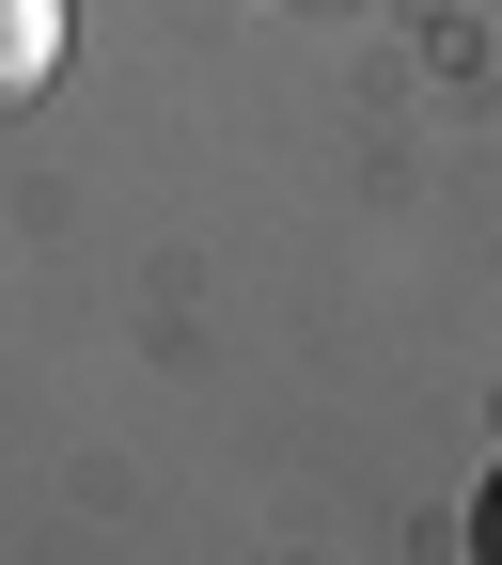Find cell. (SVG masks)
Returning <instances> with one entry per match:
<instances>
[{"label": "cell", "mask_w": 502, "mask_h": 565, "mask_svg": "<svg viewBox=\"0 0 502 565\" xmlns=\"http://www.w3.org/2000/svg\"><path fill=\"white\" fill-rule=\"evenodd\" d=\"M471 565H502V471L471 487Z\"/></svg>", "instance_id": "7a4b0ae2"}, {"label": "cell", "mask_w": 502, "mask_h": 565, "mask_svg": "<svg viewBox=\"0 0 502 565\" xmlns=\"http://www.w3.org/2000/svg\"><path fill=\"white\" fill-rule=\"evenodd\" d=\"M63 79V0H0V110Z\"/></svg>", "instance_id": "6da1fadb"}]
</instances>
